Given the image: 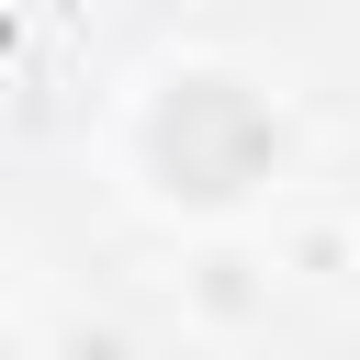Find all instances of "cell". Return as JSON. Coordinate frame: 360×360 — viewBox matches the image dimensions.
Returning a JSON list of instances; mask_svg holds the SVG:
<instances>
[{
	"mask_svg": "<svg viewBox=\"0 0 360 360\" xmlns=\"http://www.w3.org/2000/svg\"><path fill=\"white\" fill-rule=\"evenodd\" d=\"M158 158H169L191 191H236V180L270 158V112H259L236 79H180V101L158 112Z\"/></svg>",
	"mask_w": 360,
	"mask_h": 360,
	"instance_id": "6da1fadb",
	"label": "cell"
}]
</instances>
